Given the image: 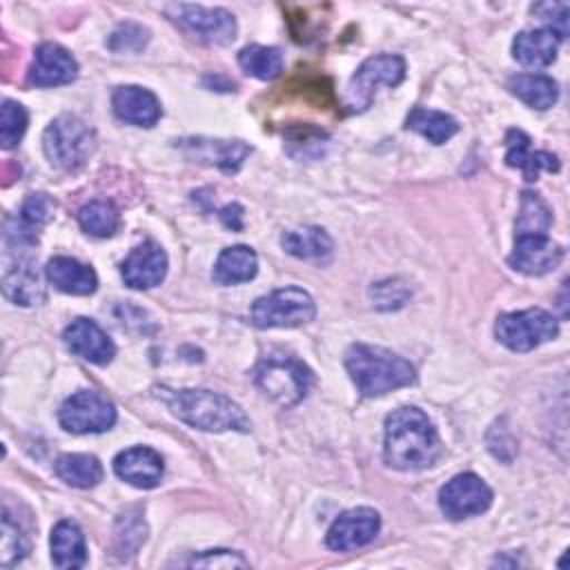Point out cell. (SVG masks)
<instances>
[{
    "label": "cell",
    "mask_w": 570,
    "mask_h": 570,
    "mask_svg": "<svg viewBox=\"0 0 570 570\" xmlns=\"http://www.w3.org/2000/svg\"><path fill=\"white\" fill-rule=\"evenodd\" d=\"M441 454L434 423L419 407H399L385 419V463L396 470H423Z\"/></svg>",
    "instance_id": "1"
},
{
    "label": "cell",
    "mask_w": 570,
    "mask_h": 570,
    "mask_svg": "<svg viewBox=\"0 0 570 570\" xmlns=\"http://www.w3.org/2000/svg\"><path fill=\"white\" fill-rule=\"evenodd\" d=\"M158 399H163L176 419L205 432H247L252 428L243 407L220 392L160 387Z\"/></svg>",
    "instance_id": "2"
},
{
    "label": "cell",
    "mask_w": 570,
    "mask_h": 570,
    "mask_svg": "<svg viewBox=\"0 0 570 570\" xmlns=\"http://www.w3.org/2000/svg\"><path fill=\"white\" fill-rule=\"evenodd\" d=\"M345 370L363 396H381L416 381L410 361L385 347L365 343H354L345 352Z\"/></svg>",
    "instance_id": "3"
},
{
    "label": "cell",
    "mask_w": 570,
    "mask_h": 570,
    "mask_svg": "<svg viewBox=\"0 0 570 570\" xmlns=\"http://www.w3.org/2000/svg\"><path fill=\"white\" fill-rule=\"evenodd\" d=\"M96 145L94 131L71 114H62L45 129L42 149L49 163L62 171H73L85 165Z\"/></svg>",
    "instance_id": "4"
},
{
    "label": "cell",
    "mask_w": 570,
    "mask_h": 570,
    "mask_svg": "<svg viewBox=\"0 0 570 570\" xmlns=\"http://www.w3.org/2000/svg\"><path fill=\"white\" fill-rule=\"evenodd\" d=\"M256 385L278 405H296L309 390L312 374L294 356L272 354L265 356L254 370Z\"/></svg>",
    "instance_id": "5"
},
{
    "label": "cell",
    "mask_w": 570,
    "mask_h": 570,
    "mask_svg": "<svg viewBox=\"0 0 570 570\" xmlns=\"http://www.w3.org/2000/svg\"><path fill=\"white\" fill-rule=\"evenodd\" d=\"M249 316L258 327H298L316 316V303L301 287H281L256 298Z\"/></svg>",
    "instance_id": "6"
},
{
    "label": "cell",
    "mask_w": 570,
    "mask_h": 570,
    "mask_svg": "<svg viewBox=\"0 0 570 570\" xmlns=\"http://www.w3.org/2000/svg\"><path fill=\"white\" fill-rule=\"evenodd\" d=\"M499 343L512 352H530L559 334L557 318L539 307L501 314L494 325Z\"/></svg>",
    "instance_id": "7"
},
{
    "label": "cell",
    "mask_w": 570,
    "mask_h": 570,
    "mask_svg": "<svg viewBox=\"0 0 570 570\" xmlns=\"http://www.w3.org/2000/svg\"><path fill=\"white\" fill-rule=\"evenodd\" d=\"M405 78V62L401 56L381 53L367 58L350 78L345 91V105L350 111H363L372 105V98L381 85L396 87Z\"/></svg>",
    "instance_id": "8"
},
{
    "label": "cell",
    "mask_w": 570,
    "mask_h": 570,
    "mask_svg": "<svg viewBox=\"0 0 570 570\" xmlns=\"http://www.w3.org/2000/svg\"><path fill=\"white\" fill-rule=\"evenodd\" d=\"M58 421L71 434H98L116 423V407L105 394L80 390L60 405Z\"/></svg>",
    "instance_id": "9"
},
{
    "label": "cell",
    "mask_w": 570,
    "mask_h": 570,
    "mask_svg": "<svg viewBox=\"0 0 570 570\" xmlns=\"http://www.w3.org/2000/svg\"><path fill=\"white\" fill-rule=\"evenodd\" d=\"M171 20L205 45H227L236 36V20L225 9H209L200 4H169Z\"/></svg>",
    "instance_id": "10"
},
{
    "label": "cell",
    "mask_w": 570,
    "mask_h": 570,
    "mask_svg": "<svg viewBox=\"0 0 570 570\" xmlns=\"http://www.w3.org/2000/svg\"><path fill=\"white\" fill-rule=\"evenodd\" d=\"M31 247L4 245V272L2 292L16 305H36L45 298L42 278L33 258L27 254Z\"/></svg>",
    "instance_id": "11"
},
{
    "label": "cell",
    "mask_w": 570,
    "mask_h": 570,
    "mask_svg": "<svg viewBox=\"0 0 570 570\" xmlns=\"http://www.w3.org/2000/svg\"><path fill=\"white\" fill-rule=\"evenodd\" d=\"M492 503V490L476 474L465 472L450 479L439 492V505L450 519H468L481 514Z\"/></svg>",
    "instance_id": "12"
},
{
    "label": "cell",
    "mask_w": 570,
    "mask_h": 570,
    "mask_svg": "<svg viewBox=\"0 0 570 570\" xmlns=\"http://www.w3.org/2000/svg\"><path fill=\"white\" fill-rule=\"evenodd\" d=\"M563 249L548 234H517L510 267L525 276H543L559 267Z\"/></svg>",
    "instance_id": "13"
},
{
    "label": "cell",
    "mask_w": 570,
    "mask_h": 570,
    "mask_svg": "<svg viewBox=\"0 0 570 570\" xmlns=\"http://www.w3.org/2000/svg\"><path fill=\"white\" fill-rule=\"evenodd\" d=\"M381 528V517L372 508H354L343 512L327 530L325 543L336 552H347L367 546Z\"/></svg>",
    "instance_id": "14"
},
{
    "label": "cell",
    "mask_w": 570,
    "mask_h": 570,
    "mask_svg": "<svg viewBox=\"0 0 570 570\" xmlns=\"http://www.w3.org/2000/svg\"><path fill=\"white\" fill-rule=\"evenodd\" d=\"M120 274L134 289L156 287L167 274V254L158 243L147 240L129 252L120 265Z\"/></svg>",
    "instance_id": "15"
},
{
    "label": "cell",
    "mask_w": 570,
    "mask_h": 570,
    "mask_svg": "<svg viewBox=\"0 0 570 570\" xmlns=\"http://www.w3.org/2000/svg\"><path fill=\"white\" fill-rule=\"evenodd\" d=\"M76 73L78 65L65 47L56 42H42L36 49L33 65L29 69V82L36 87H58L71 82Z\"/></svg>",
    "instance_id": "16"
},
{
    "label": "cell",
    "mask_w": 570,
    "mask_h": 570,
    "mask_svg": "<svg viewBox=\"0 0 570 570\" xmlns=\"http://www.w3.org/2000/svg\"><path fill=\"white\" fill-rule=\"evenodd\" d=\"M180 149L200 163L216 165L218 169L234 174L243 160L252 154V147L243 140H212V138H185L178 142Z\"/></svg>",
    "instance_id": "17"
},
{
    "label": "cell",
    "mask_w": 570,
    "mask_h": 570,
    "mask_svg": "<svg viewBox=\"0 0 570 570\" xmlns=\"http://www.w3.org/2000/svg\"><path fill=\"white\" fill-rule=\"evenodd\" d=\"M62 338L73 354L94 365H107L116 354V345L111 343V338L89 318L71 321Z\"/></svg>",
    "instance_id": "18"
},
{
    "label": "cell",
    "mask_w": 570,
    "mask_h": 570,
    "mask_svg": "<svg viewBox=\"0 0 570 570\" xmlns=\"http://www.w3.org/2000/svg\"><path fill=\"white\" fill-rule=\"evenodd\" d=\"M114 470L129 485L149 490V488L160 483L163 459H160V454L156 450L145 448V445H136V448L122 450L114 459Z\"/></svg>",
    "instance_id": "19"
},
{
    "label": "cell",
    "mask_w": 570,
    "mask_h": 570,
    "mask_svg": "<svg viewBox=\"0 0 570 570\" xmlns=\"http://www.w3.org/2000/svg\"><path fill=\"white\" fill-rule=\"evenodd\" d=\"M530 136L521 129H510L505 134V163L510 167H517L528 183L537 180L541 171H559V160L550 151L532 149Z\"/></svg>",
    "instance_id": "20"
},
{
    "label": "cell",
    "mask_w": 570,
    "mask_h": 570,
    "mask_svg": "<svg viewBox=\"0 0 570 570\" xmlns=\"http://www.w3.org/2000/svg\"><path fill=\"white\" fill-rule=\"evenodd\" d=\"M111 107L122 122L138 125V127L156 125L163 114L158 98L149 89L136 87V85L118 87L111 96Z\"/></svg>",
    "instance_id": "21"
},
{
    "label": "cell",
    "mask_w": 570,
    "mask_h": 570,
    "mask_svg": "<svg viewBox=\"0 0 570 570\" xmlns=\"http://www.w3.org/2000/svg\"><path fill=\"white\" fill-rule=\"evenodd\" d=\"M45 274H47V281L56 289H60L65 294H73V296L94 294L96 285H98L96 272L89 265H82L80 261L69 258V256L51 258L45 267Z\"/></svg>",
    "instance_id": "22"
},
{
    "label": "cell",
    "mask_w": 570,
    "mask_h": 570,
    "mask_svg": "<svg viewBox=\"0 0 570 570\" xmlns=\"http://www.w3.org/2000/svg\"><path fill=\"white\" fill-rule=\"evenodd\" d=\"M559 49V38L550 29H530L517 33L512 42V53L517 62L530 69H541L554 62Z\"/></svg>",
    "instance_id": "23"
},
{
    "label": "cell",
    "mask_w": 570,
    "mask_h": 570,
    "mask_svg": "<svg viewBox=\"0 0 570 570\" xmlns=\"http://www.w3.org/2000/svg\"><path fill=\"white\" fill-rule=\"evenodd\" d=\"M51 559L56 568L73 570L87 561L85 534L73 521H60L51 532Z\"/></svg>",
    "instance_id": "24"
},
{
    "label": "cell",
    "mask_w": 570,
    "mask_h": 570,
    "mask_svg": "<svg viewBox=\"0 0 570 570\" xmlns=\"http://www.w3.org/2000/svg\"><path fill=\"white\" fill-rule=\"evenodd\" d=\"M258 258L256 252L247 245H234L220 252L214 265V281L218 285H238L256 276Z\"/></svg>",
    "instance_id": "25"
},
{
    "label": "cell",
    "mask_w": 570,
    "mask_h": 570,
    "mask_svg": "<svg viewBox=\"0 0 570 570\" xmlns=\"http://www.w3.org/2000/svg\"><path fill=\"white\" fill-rule=\"evenodd\" d=\"M281 245L287 254L301 261H325L332 254V238L325 229L314 225L285 232Z\"/></svg>",
    "instance_id": "26"
},
{
    "label": "cell",
    "mask_w": 570,
    "mask_h": 570,
    "mask_svg": "<svg viewBox=\"0 0 570 570\" xmlns=\"http://www.w3.org/2000/svg\"><path fill=\"white\" fill-rule=\"evenodd\" d=\"M510 91L532 109H550L557 102V82L541 73H517L508 82Z\"/></svg>",
    "instance_id": "27"
},
{
    "label": "cell",
    "mask_w": 570,
    "mask_h": 570,
    "mask_svg": "<svg viewBox=\"0 0 570 570\" xmlns=\"http://www.w3.org/2000/svg\"><path fill=\"white\" fill-rule=\"evenodd\" d=\"M56 474L73 488H94L102 479V465L91 454H62L53 465Z\"/></svg>",
    "instance_id": "28"
},
{
    "label": "cell",
    "mask_w": 570,
    "mask_h": 570,
    "mask_svg": "<svg viewBox=\"0 0 570 570\" xmlns=\"http://www.w3.org/2000/svg\"><path fill=\"white\" fill-rule=\"evenodd\" d=\"M407 129H414L416 134H421L430 142L441 145V142L450 140L459 131V125H456V120L452 116H448L443 111L416 107L407 116Z\"/></svg>",
    "instance_id": "29"
},
{
    "label": "cell",
    "mask_w": 570,
    "mask_h": 570,
    "mask_svg": "<svg viewBox=\"0 0 570 570\" xmlns=\"http://www.w3.org/2000/svg\"><path fill=\"white\" fill-rule=\"evenodd\" d=\"M238 65L258 80H272L283 71V56L276 47L249 45L238 53Z\"/></svg>",
    "instance_id": "30"
},
{
    "label": "cell",
    "mask_w": 570,
    "mask_h": 570,
    "mask_svg": "<svg viewBox=\"0 0 570 570\" xmlns=\"http://www.w3.org/2000/svg\"><path fill=\"white\" fill-rule=\"evenodd\" d=\"M80 227L98 238L111 236L120 225V214L109 200H91L78 212Z\"/></svg>",
    "instance_id": "31"
},
{
    "label": "cell",
    "mask_w": 570,
    "mask_h": 570,
    "mask_svg": "<svg viewBox=\"0 0 570 570\" xmlns=\"http://www.w3.org/2000/svg\"><path fill=\"white\" fill-rule=\"evenodd\" d=\"M552 225V212L534 191H523L517 216V234H548Z\"/></svg>",
    "instance_id": "32"
},
{
    "label": "cell",
    "mask_w": 570,
    "mask_h": 570,
    "mask_svg": "<svg viewBox=\"0 0 570 570\" xmlns=\"http://www.w3.org/2000/svg\"><path fill=\"white\" fill-rule=\"evenodd\" d=\"M27 552H29V537L24 534L20 523H16L11 519L9 510L4 508V512H2V539H0V563L4 568H11Z\"/></svg>",
    "instance_id": "33"
},
{
    "label": "cell",
    "mask_w": 570,
    "mask_h": 570,
    "mask_svg": "<svg viewBox=\"0 0 570 570\" xmlns=\"http://www.w3.org/2000/svg\"><path fill=\"white\" fill-rule=\"evenodd\" d=\"M27 129V111L20 102L4 100L2 102V116H0V140L4 149H11L18 145Z\"/></svg>",
    "instance_id": "34"
},
{
    "label": "cell",
    "mask_w": 570,
    "mask_h": 570,
    "mask_svg": "<svg viewBox=\"0 0 570 570\" xmlns=\"http://www.w3.org/2000/svg\"><path fill=\"white\" fill-rule=\"evenodd\" d=\"M53 200L47 196V194H31L24 205H22V212H20V223L31 229L36 234V229H40L42 225H47L53 216Z\"/></svg>",
    "instance_id": "35"
},
{
    "label": "cell",
    "mask_w": 570,
    "mask_h": 570,
    "mask_svg": "<svg viewBox=\"0 0 570 570\" xmlns=\"http://www.w3.org/2000/svg\"><path fill=\"white\" fill-rule=\"evenodd\" d=\"M147 42V29H142L136 22H125L120 24L111 38H109V49L118 51V53H127V51H138L142 49Z\"/></svg>",
    "instance_id": "36"
},
{
    "label": "cell",
    "mask_w": 570,
    "mask_h": 570,
    "mask_svg": "<svg viewBox=\"0 0 570 570\" xmlns=\"http://www.w3.org/2000/svg\"><path fill=\"white\" fill-rule=\"evenodd\" d=\"M532 11L548 24L559 40L568 36V4L566 2H539L532 7Z\"/></svg>",
    "instance_id": "37"
},
{
    "label": "cell",
    "mask_w": 570,
    "mask_h": 570,
    "mask_svg": "<svg viewBox=\"0 0 570 570\" xmlns=\"http://www.w3.org/2000/svg\"><path fill=\"white\" fill-rule=\"evenodd\" d=\"M189 566H203V568H247L249 563L232 550H207L189 561Z\"/></svg>",
    "instance_id": "38"
},
{
    "label": "cell",
    "mask_w": 570,
    "mask_h": 570,
    "mask_svg": "<svg viewBox=\"0 0 570 570\" xmlns=\"http://www.w3.org/2000/svg\"><path fill=\"white\" fill-rule=\"evenodd\" d=\"M125 530H118V550H122V552H134V548H131V543H129V539L134 537V539H138L140 543L145 541V523H142V519H138V517H131V514H125Z\"/></svg>",
    "instance_id": "39"
},
{
    "label": "cell",
    "mask_w": 570,
    "mask_h": 570,
    "mask_svg": "<svg viewBox=\"0 0 570 570\" xmlns=\"http://www.w3.org/2000/svg\"><path fill=\"white\" fill-rule=\"evenodd\" d=\"M240 216H243V209H240L238 205H227V207L220 212L223 223H225L227 227H232V229H240V227H243L240 223H236V220H234V218H238V220H240Z\"/></svg>",
    "instance_id": "40"
}]
</instances>
